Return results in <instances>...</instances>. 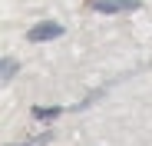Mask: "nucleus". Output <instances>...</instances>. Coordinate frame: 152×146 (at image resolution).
I'll return each mask as SVG.
<instances>
[{"label":"nucleus","instance_id":"3","mask_svg":"<svg viewBox=\"0 0 152 146\" xmlns=\"http://www.w3.org/2000/svg\"><path fill=\"white\" fill-rule=\"evenodd\" d=\"M60 113H66L63 106H33V116L37 119H53V116H60Z\"/></svg>","mask_w":152,"mask_h":146},{"label":"nucleus","instance_id":"2","mask_svg":"<svg viewBox=\"0 0 152 146\" xmlns=\"http://www.w3.org/2000/svg\"><path fill=\"white\" fill-rule=\"evenodd\" d=\"M89 7L99 13H122V10H139L142 4L139 0H93Z\"/></svg>","mask_w":152,"mask_h":146},{"label":"nucleus","instance_id":"4","mask_svg":"<svg viewBox=\"0 0 152 146\" xmlns=\"http://www.w3.org/2000/svg\"><path fill=\"white\" fill-rule=\"evenodd\" d=\"M10 77H13V57H4V83H10Z\"/></svg>","mask_w":152,"mask_h":146},{"label":"nucleus","instance_id":"1","mask_svg":"<svg viewBox=\"0 0 152 146\" xmlns=\"http://www.w3.org/2000/svg\"><path fill=\"white\" fill-rule=\"evenodd\" d=\"M33 43H43V40H56V37H63V23H56V20H43V23H37V27H30V33H27Z\"/></svg>","mask_w":152,"mask_h":146},{"label":"nucleus","instance_id":"5","mask_svg":"<svg viewBox=\"0 0 152 146\" xmlns=\"http://www.w3.org/2000/svg\"><path fill=\"white\" fill-rule=\"evenodd\" d=\"M89 4H93V0H89Z\"/></svg>","mask_w":152,"mask_h":146}]
</instances>
